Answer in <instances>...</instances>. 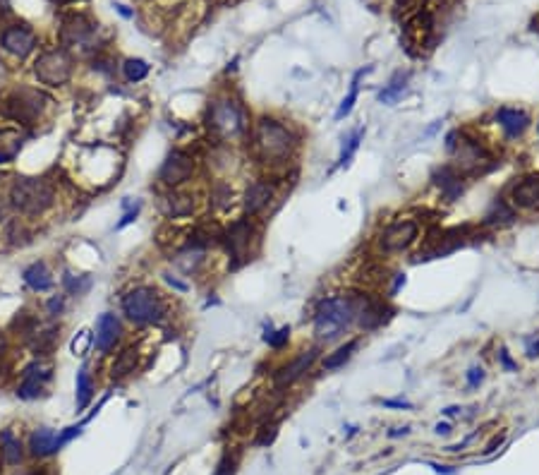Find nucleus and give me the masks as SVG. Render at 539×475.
I'll return each instance as SVG.
<instances>
[{"instance_id": "obj_27", "label": "nucleus", "mask_w": 539, "mask_h": 475, "mask_svg": "<svg viewBox=\"0 0 539 475\" xmlns=\"http://www.w3.org/2000/svg\"><path fill=\"white\" fill-rule=\"evenodd\" d=\"M360 348V338H348L343 346H338L333 353H329L321 360V367H324V372H333V369H341L345 362L350 360V357L355 355V350Z\"/></svg>"}, {"instance_id": "obj_45", "label": "nucleus", "mask_w": 539, "mask_h": 475, "mask_svg": "<svg viewBox=\"0 0 539 475\" xmlns=\"http://www.w3.org/2000/svg\"><path fill=\"white\" fill-rule=\"evenodd\" d=\"M450 430H453V425H450V422H439V425L434 427L436 435H450Z\"/></svg>"}, {"instance_id": "obj_6", "label": "nucleus", "mask_w": 539, "mask_h": 475, "mask_svg": "<svg viewBox=\"0 0 539 475\" xmlns=\"http://www.w3.org/2000/svg\"><path fill=\"white\" fill-rule=\"evenodd\" d=\"M450 156H453L450 166H453L462 178H467V175H482L496 166L494 156L489 154L487 146L465 132L458 134V144L453 146Z\"/></svg>"}, {"instance_id": "obj_9", "label": "nucleus", "mask_w": 539, "mask_h": 475, "mask_svg": "<svg viewBox=\"0 0 539 475\" xmlns=\"http://www.w3.org/2000/svg\"><path fill=\"white\" fill-rule=\"evenodd\" d=\"M420 238V224L413 219H401L394 221L384 228L382 233L374 240V248H377L379 255H401V252H408L417 243Z\"/></svg>"}, {"instance_id": "obj_5", "label": "nucleus", "mask_w": 539, "mask_h": 475, "mask_svg": "<svg viewBox=\"0 0 539 475\" xmlns=\"http://www.w3.org/2000/svg\"><path fill=\"white\" fill-rule=\"evenodd\" d=\"M122 312L132 324L149 327L166 317V305H163V298L158 291L149 289V286H139V289H132L122 298Z\"/></svg>"}, {"instance_id": "obj_28", "label": "nucleus", "mask_w": 539, "mask_h": 475, "mask_svg": "<svg viewBox=\"0 0 539 475\" xmlns=\"http://www.w3.org/2000/svg\"><path fill=\"white\" fill-rule=\"evenodd\" d=\"M369 70H372V68L357 70V72H355L353 82H350V91L343 96V101H341V106H338L336 115H333V118H336V120H343V118H348V115L353 113V108H355V103H357V96H360V80L365 77V75L369 72Z\"/></svg>"}, {"instance_id": "obj_25", "label": "nucleus", "mask_w": 539, "mask_h": 475, "mask_svg": "<svg viewBox=\"0 0 539 475\" xmlns=\"http://www.w3.org/2000/svg\"><path fill=\"white\" fill-rule=\"evenodd\" d=\"M0 456L8 466H20L25 459V447H22L20 437H15L13 430L0 432Z\"/></svg>"}, {"instance_id": "obj_14", "label": "nucleus", "mask_w": 539, "mask_h": 475, "mask_svg": "<svg viewBox=\"0 0 539 475\" xmlns=\"http://www.w3.org/2000/svg\"><path fill=\"white\" fill-rule=\"evenodd\" d=\"M276 197V180L273 178H256L254 183H249V187L242 195V211L245 216H256L261 214L268 204Z\"/></svg>"}, {"instance_id": "obj_31", "label": "nucleus", "mask_w": 539, "mask_h": 475, "mask_svg": "<svg viewBox=\"0 0 539 475\" xmlns=\"http://www.w3.org/2000/svg\"><path fill=\"white\" fill-rule=\"evenodd\" d=\"M93 396V382H91V374L86 367H82L77 372V413H82L86 406H89Z\"/></svg>"}, {"instance_id": "obj_48", "label": "nucleus", "mask_w": 539, "mask_h": 475, "mask_svg": "<svg viewBox=\"0 0 539 475\" xmlns=\"http://www.w3.org/2000/svg\"><path fill=\"white\" fill-rule=\"evenodd\" d=\"M501 442H503V437H496V439H494V442H491V444H489V447H487V454H491V451H494L496 447H499V444H501Z\"/></svg>"}, {"instance_id": "obj_7", "label": "nucleus", "mask_w": 539, "mask_h": 475, "mask_svg": "<svg viewBox=\"0 0 539 475\" xmlns=\"http://www.w3.org/2000/svg\"><path fill=\"white\" fill-rule=\"evenodd\" d=\"M46 103H48L46 94L25 87V89H17L5 99L3 106H0V113L15 122H22V125H37Z\"/></svg>"}, {"instance_id": "obj_10", "label": "nucleus", "mask_w": 539, "mask_h": 475, "mask_svg": "<svg viewBox=\"0 0 539 475\" xmlns=\"http://www.w3.org/2000/svg\"><path fill=\"white\" fill-rule=\"evenodd\" d=\"M195 171H197L195 158L183 149H173L166 156V161H163L161 171H158V180L166 187H171V190H178L180 185L190 183Z\"/></svg>"}, {"instance_id": "obj_18", "label": "nucleus", "mask_w": 539, "mask_h": 475, "mask_svg": "<svg viewBox=\"0 0 539 475\" xmlns=\"http://www.w3.org/2000/svg\"><path fill=\"white\" fill-rule=\"evenodd\" d=\"M60 41L65 46H89L93 41V25L84 15H70L63 20Z\"/></svg>"}, {"instance_id": "obj_47", "label": "nucleus", "mask_w": 539, "mask_h": 475, "mask_svg": "<svg viewBox=\"0 0 539 475\" xmlns=\"http://www.w3.org/2000/svg\"><path fill=\"white\" fill-rule=\"evenodd\" d=\"M460 406H448V408H443L441 413H443V418H455V415H460Z\"/></svg>"}, {"instance_id": "obj_23", "label": "nucleus", "mask_w": 539, "mask_h": 475, "mask_svg": "<svg viewBox=\"0 0 539 475\" xmlns=\"http://www.w3.org/2000/svg\"><path fill=\"white\" fill-rule=\"evenodd\" d=\"M25 146V134L15 127H3L0 130V163H10L20 156Z\"/></svg>"}, {"instance_id": "obj_22", "label": "nucleus", "mask_w": 539, "mask_h": 475, "mask_svg": "<svg viewBox=\"0 0 539 475\" xmlns=\"http://www.w3.org/2000/svg\"><path fill=\"white\" fill-rule=\"evenodd\" d=\"M163 211H166L168 219H185V216H192L195 214V197L173 190L171 195H166V199H163Z\"/></svg>"}, {"instance_id": "obj_4", "label": "nucleus", "mask_w": 539, "mask_h": 475, "mask_svg": "<svg viewBox=\"0 0 539 475\" xmlns=\"http://www.w3.org/2000/svg\"><path fill=\"white\" fill-rule=\"evenodd\" d=\"M207 122L211 132L221 139H235L247 130V115H245L242 103L230 96H221L211 101Z\"/></svg>"}, {"instance_id": "obj_24", "label": "nucleus", "mask_w": 539, "mask_h": 475, "mask_svg": "<svg viewBox=\"0 0 539 475\" xmlns=\"http://www.w3.org/2000/svg\"><path fill=\"white\" fill-rule=\"evenodd\" d=\"M29 451H32V456L56 454L58 451L56 430H51V427H39V430H34L32 437H29Z\"/></svg>"}, {"instance_id": "obj_11", "label": "nucleus", "mask_w": 539, "mask_h": 475, "mask_svg": "<svg viewBox=\"0 0 539 475\" xmlns=\"http://www.w3.org/2000/svg\"><path fill=\"white\" fill-rule=\"evenodd\" d=\"M319 355H321V346H312V348L302 350L300 355L292 357L290 362H285L283 367H278L276 374H273V384H276V389H285V386L295 384L297 379L304 377V374L314 367V362L319 360Z\"/></svg>"}, {"instance_id": "obj_34", "label": "nucleus", "mask_w": 539, "mask_h": 475, "mask_svg": "<svg viewBox=\"0 0 539 475\" xmlns=\"http://www.w3.org/2000/svg\"><path fill=\"white\" fill-rule=\"evenodd\" d=\"M290 341V327H280V329H273L271 324L264 329V343H268L273 350H283Z\"/></svg>"}, {"instance_id": "obj_1", "label": "nucleus", "mask_w": 539, "mask_h": 475, "mask_svg": "<svg viewBox=\"0 0 539 475\" xmlns=\"http://www.w3.org/2000/svg\"><path fill=\"white\" fill-rule=\"evenodd\" d=\"M252 144H254V154L264 166L285 168L297 154L300 137H297L290 125L264 115V118L254 122Z\"/></svg>"}, {"instance_id": "obj_46", "label": "nucleus", "mask_w": 539, "mask_h": 475, "mask_svg": "<svg viewBox=\"0 0 539 475\" xmlns=\"http://www.w3.org/2000/svg\"><path fill=\"white\" fill-rule=\"evenodd\" d=\"M5 350H8V341H5V334L0 331V372H3V357H5Z\"/></svg>"}, {"instance_id": "obj_17", "label": "nucleus", "mask_w": 539, "mask_h": 475, "mask_svg": "<svg viewBox=\"0 0 539 475\" xmlns=\"http://www.w3.org/2000/svg\"><path fill=\"white\" fill-rule=\"evenodd\" d=\"M494 120L503 130V137L506 139H520L527 127H530V115H527L523 108H515V106H501V108H496Z\"/></svg>"}, {"instance_id": "obj_41", "label": "nucleus", "mask_w": 539, "mask_h": 475, "mask_svg": "<svg viewBox=\"0 0 539 475\" xmlns=\"http://www.w3.org/2000/svg\"><path fill=\"white\" fill-rule=\"evenodd\" d=\"M233 466H235V463H233V461L226 456V459L219 463V468H216V475H233Z\"/></svg>"}, {"instance_id": "obj_39", "label": "nucleus", "mask_w": 539, "mask_h": 475, "mask_svg": "<svg viewBox=\"0 0 539 475\" xmlns=\"http://www.w3.org/2000/svg\"><path fill=\"white\" fill-rule=\"evenodd\" d=\"M63 305H65V298H63V296H53L51 300H48V305H46V310H48L51 317H56V315L63 312Z\"/></svg>"}, {"instance_id": "obj_42", "label": "nucleus", "mask_w": 539, "mask_h": 475, "mask_svg": "<svg viewBox=\"0 0 539 475\" xmlns=\"http://www.w3.org/2000/svg\"><path fill=\"white\" fill-rule=\"evenodd\" d=\"M410 432H413V430H410V425H403V427H394V430H391V432H389V437H391V439H398V437H408V435H410Z\"/></svg>"}, {"instance_id": "obj_30", "label": "nucleus", "mask_w": 539, "mask_h": 475, "mask_svg": "<svg viewBox=\"0 0 539 475\" xmlns=\"http://www.w3.org/2000/svg\"><path fill=\"white\" fill-rule=\"evenodd\" d=\"M408 80H410V75H408V72H405V75L398 72L396 77L391 80L382 91H379V103H386V106L396 103L398 99L403 96V91L408 89Z\"/></svg>"}, {"instance_id": "obj_13", "label": "nucleus", "mask_w": 539, "mask_h": 475, "mask_svg": "<svg viewBox=\"0 0 539 475\" xmlns=\"http://www.w3.org/2000/svg\"><path fill=\"white\" fill-rule=\"evenodd\" d=\"M51 377H53L51 365L34 360L32 365H27L25 372H22V382L17 386V396L25 398V401H34V398L44 396L46 384L51 382Z\"/></svg>"}, {"instance_id": "obj_49", "label": "nucleus", "mask_w": 539, "mask_h": 475, "mask_svg": "<svg viewBox=\"0 0 539 475\" xmlns=\"http://www.w3.org/2000/svg\"><path fill=\"white\" fill-rule=\"evenodd\" d=\"M115 8H118V13H120L122 17H132V13H130V10H127V8H125V5H120V3H118V5H115Z\"/></svg>"}, {"instance_id": "obj_37", "label": "nucleus", "mask_w": 539, "mask_h": 475, "mask_svg": "<svg viewBox=\"0 0 539 475\" xmlns=\"http://www.w3.org/2000/svg\"><path fill=\"white\" fill-rule=\"evenodd\" d=\"M496 360H499V365L506 369V372H515V369H518V362H515L513 357H511V353H508L506 346H501V348L496 350Z\"/></svg>"}, {"instance_id": "obj_21", "label": "nucleus", "mask_w": 539, "mask_h": 475, "mask_svg": "<svg viewBox=\"0 0 539 475\" xmlns=\"http://www.w3.org/2000/svg\"><path fill=\"white\" fill-rule=\"evenodd\" d=\"M515 221H518V211L511 207L506 197H496L482 216V226L487 228H506Z\"/></svg>"}, {"instance_id": "obj_43", "label": "nucleus", "mask_w": 539, "mask_h": 475, "mask_svg": "<svg viewBox=\"0 0 539 475\" xmlns=\"http://www.w3.org/2000/svg\"><path fill=\"white\" fill-rule=\"evenodd\" d=\"M405 286V274H396V279H394V286H391V296H396L398 291Z\"/></svg>"}, {"instance_id": "obj_12", "label": "nucleus", "mask_w": 539, "mask_h": 475, "mask_svg": "<svg viewBox=\"0 0 539 475\" xmlns=\"http://www.w3.org/2000/svg\"><path fill=\"white\" fill-rule=\"evenodd\" d=\"M252 240H254V226L249 219H240L223 233V245L233 260V267H238L242 260H247Z\"/></svg>"}, {"instance_id": "obj_38", "label": "nucleus", "mask_w": 539, "mask_h": 475, "mask_svg": "<svg viewBox=\"0 0 539 475\" xmlns=\"http://www.w3.org/2000/svg\"><path fill=\"white\" fill-rule=\"evenodd\" d=\"M382 406L384 408H401V410H410L413 403L408 398H382Z\"/></svg>"}, {"instance_id": "obj_20", "label": "nucleus", "mask_w": 539, "mask_h": 475, "mask_svg": "<svg viewBox=\"0 0 539 475\" xmlns=\"http://www.w3.org/2000/svg\"><path fill=\"white\" fill-rule=\"evenodd\" d=\"M122 338V324L115 315L103 312L96 322V336H93V343H96V350L101 353H110L115 346L120 343Z\"/></svg>"}, {"instance_id": "obj_29", "label": "nucleus", "mask_w": 539, "mask_h": 475, "mask_svg": "<svg viewBox=\"0 0 539 475\" xmlns=\"http://www.w3.org/2000/svg\"><path fill=\"white\" fill-rule=\"evenodd\" d=\"M137 360H139L137 348H132V346H130V348H125L118 357H115L113 367H110V374H113L115 379L127 377V374H132L134 369H137Z\"/></svg>"}, {"instance_id": "obj_35", "label": "nucleus", "mask_w": 539, "mask_h": 475, "mask_svg": "<svg viewBox=\"0 0 539 475\" xmlns=\"http://www.w3.org/2000/svg\"><path fill=\"white\" fill-rule=\"evenodd\" d=\"M65 289L70 291V293H77V296H82V293H86L89 291V286H91V281L86 279V277H70V274H65Z\"/></svg>"}, {"instance_id": "obj_16", "label": "nucleus", "mask_w": 539, "mask_h": 475, "mask_svg": "<svg viewBox=\"0 0 539 475\" xmlns=\"http://www.w3.org/2000/svg\"><path fill=\"white\" fill-rule=\"evenodd\" d=\"M0 46L3 51H8L15 58H27L29 53L37 49V34L25 25H13L0 34Z\"/></svg>"}, {"instance_id": "obj_40", "label": "nucleus", "mask_w": 539, "mask_h": 475, "mask_svg": "<svg viewBox=\"0 0 539 475\" xmlns=\"http://www.w3.org/2000/svg\"><path fill=\"white\" fill-rule=\"evenodd\" d=\"M525 353H527V357H539V336L537 338H527Z\"/></svg>"}, {"instance_id": "obj_44", "label": "nucleus", "mask_w": 539, "mask_h": 475, "mask_svg": "<svg viewBox=\"0 0 539 475\" xmlns=\"http://www.w3.org/2000/svg\"><path fill=\"white\" fill-rule=\"evenodd\" d=\"M163 279H166L168 281V284H171L173 286V289H178V291H187V284H183V281H178V279H175V277H171V274H166V277H163Z\"/></svg>"}, {"instance_id": "obj_32", "label": "nucleus", "mask_w": 539, "mask_h": 475, "mask_svg": "<svg viewBox=\"0 0 539 475\" xmlns=\"http://www.w3.org/2000/svg\"><path fill=\"white\" fill-rule=\"evenodd\" d=\"M362 139H365V127H357V130L350 134L348 139H345V144H343V149H341V156H338V166H341V168H348L350 166L355 151L360 149Z\"/></svg>"}, {"instance_id": "obj_2", "label": "nucleus", "mask_w": 539, "mask_h": 475, "mask_svg": "<svg viewBox=\"0 0 539 475\" xmlns=\"http://www.w3.org/2000/svg\"><path fill=\"white\" fill-rule=\"evenodd\" d=\"M357 312H355V293H345V296H329L321 298L314 310V338L316 346L333 343L343 338L345 334L355 327Z\"/></svg>"}, {"instance_id": "obj_19", "label": "nucleus", "mask_w": 539, "mask_h": 475, "mask_svg": "<svg viewBox=\"0 0 539 475\" xmlns=\"http://www.w3.org/2000/svg\"><path fill=\"white\" fill-rule=\"evenodd\" d=\"M431 183L439 187V192H441V197L446 199V202H455V199L465 192V178H462L450 163H443V166H439L436 171L431 173Z\"/></svg>"}, {"instance_id": "obj_26", "label": "nucleus", "mask_w": 539, "mask_h": 475, "mask_svg": "<svg viewBox=\"0 0 539 475\" xmlns=\"http://www.w3.org/2000/svg\"><path fill=\"white\" fill-rule=\"evenodd\" d=\"M22 277H25V284L29 286V289L37 291V293H44V291H51L53 289V277H51L48 267H46L44 262L29 264Z\"/></svg>"}, {"instance_id": "obj_36", "label": "nucleus", "mask_w": 539, "mask_h": 475, "mask_svg": "<svg viewBox=\"0 0 539 475\" xmlns=\"http://www.w3.org/2000/svg\"><path fill=\"white\" fill-rule=\"evenodd\" d=\"M484 377H487V372H484V367H479V365H474L465 372V382L470 389H477V386L484 382Z\"/></svg>"}, {"instance_id": "obj_15", "label": "nucleus", "mask_w": 539, "mask_h": 475, "mask_svg": "<svg viewBox=\"0 0 539 475\" xmlns=\"http://www.w3.org/2000/svg\"><path fill=\"white\" fill-rule=\"evenodd\" d=\"M508 202L511 207L518 211H532V209H539V173H532V175H525V178L515 180L508 190Z\"/></svg>"}, {"instance_id": "obj_33", "label": "nucleus", "mask_w": 539, "mask_h": 475, "mask_svg": "<svg viewBox=\"0 0 539 475\" xmlns=\"http://www.w3.org/2000/svg\"><path fill=\"white\" fill-rule=\"evenodd\" d=\"M122 75L127 82H142L149 75V63L142 58H130V61L122 63Z\"/></svg>"}, {"instance_id": "obj_3", "label": "nucleus", "mask_w": 539, "mask_h": 475, "mask_svg": "<svg viewBox=\"0 0 539 475\" xmlns=\"http://www.w3.org/2000/svg\"><path fill=\"white\" fill-rule=\"evenodd\" d=\"M56 202V190L44 178H20L10 187V204L27 216H39Z\"/></svg>"}, {"instance_id": "obj_8", "label": "nucleus", "mask_w": 539, "mask_h": 475, "mask_svg": "<svg viewBox=\"0 0 539 475\" xmlns=\"http://www.w3.org/2000/svg\"><path fill=\"white\" fill-rule=\"evenodd\" d=\"M34 75L46 87H63L72 77V58L65 49L44 51L34 61Z\"/></svg>"}]
</instances>
